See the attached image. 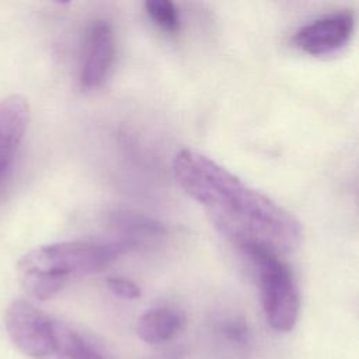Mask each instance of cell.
I'll list each match as a JSON object with an SVG mask.
<instances>
[{
	"label": "cell",
	"instance_id": "52a82bcc",
	"mask_svg": "<svg viewBox=\"0 0 359 359\" xmlns=\"http://www.w3.org/2000/svg\"><path fill=\"white\" fill-rule=\"evenodd\" d=\"M29 123V105L22 95L0 101V178L13 163Z\"/></svg>",
	"mask_w": 359,
	"mask_h": 359
},
{
	"label": "cell",
	"instance_id": "5b68a950",
	"mask_svg": "<svg viewBox=\"0 0 359 359\" xmlns=\"http://www.w3.org/2000/svg\"><path fill=\"white\" fill-rule=\"evenodd\" d=\"M353 28V13L351 10L337 11L300 27L293 36V42L311 56L331 55L349 42Z\"/></svg>",
	"mask_w": 359,
	"mask_h": 359
},
{
	"label": "cell",
	"instance_id": "8fae6325",
	"mask_svg": "<svg viewBox=\"0 0 359 359\" xmlns=\"http://www.w3.org/2000/svg\"><path fill=\"white\" fill-rule=\"evenodd\" d=\"M107 286L112 294L125 300H136L142 294L140 287L135 282L125 278H109L107 280Z\"/></svg>",
	"mask_w": 359,
	"mask_h": 359
},
{
	"label": "cell",
	"instance_id": "7a4b0ae2",
	"mask_svg": "<svg viewBox=\"0 0 359 359\" xmlns=\"http://www.w3.org/2000/svg\"><path fill=\"white\" fill-rule=\"evenodd\" d=\"M130 248L133 245L122 240L52 243L22 255L17 264V276L29 296L49 300L69 283L102 271Z\"/></svg>",
	"mask_w": 359,
	"mask_h": 359
},
{
	"label": "cell",
	"instance_id": "277c9868",
	"mask_svg": "<svg viewBox=\"0 0 359 359\" xmlns=\"http://www.w3.org/2000/svg\"><path fill=\"white\" fill-rule=\"evenodd\" d=\"M4 324L15 348L31 359H52L53 318L32 303L18 299L6 310Z\"/></svg>",
	"mask_w": 359,
	"mask_h": 359
},
{
	"label": "cell",
	"instance_id": "6da1fadb",
	"mask_svg": "<svg viewBox=\"0 0 359 359\" xmlns=\"http://www.w3.org/2000/svg\"><path fill=\"white\" fill-rule=\"evenodd\" d=\"M172 172L181 189L244 254L266 251L282 257L300 245L302 223L289 210L210 157L182 149L172 160Z\"/></svg>",
	"mask_w": 359,
	"mask_h": 359
},
{
	"label": "cell",
	"instance_id": "ba28073f",
	"mask_svg": "<svg viewBox=\"0 0 359 359\" xmlns=\"http://www.w3.org/2000/svg\"><path fill=\"white\" fill-rule=\"evenodd\" d=\"M184 323V316L172 309H154L139 318L136 332L143 342L157 345L171 339Z\"/></svg>",
	"mask_w": 359,
	"mask_h": 359
},
{
	"label": "cell",
	"instance_id": "30bf717a",
	"mask_svg": "<svg viewBox=\"0 0 359 359\" xmlns=\"http://www.w3.org/2000/svg\"><path fill=\"white\" fill-rule=\"evenodd\" d=\"M149 17L167 32H177L180 28V14L170 0H149L144 3Z\"/></svg>",
	"mask_w": 359,
	"mask_h": 359
},
{
	"label": "cell",
	"instance_id": "9c48e42d",
	"mask_svg": "<svg viewBox=\"0 0 359 359\" xmlns=\"http://www.w3.org/2000/svg\"><path fill=\"white\" fill-rule=\"evenodd\" d=\"M52 359H105L72 325L53 318V356Z\"/></svg>",
	"mask_w": 359,
	"mask_h": 359
},
{
	"label": "cell",
	"instance_id": "3957f363",
	"mask_svg": "<svg viewBox=\"0 0 359 359\" xmlns=\"http://www.w3.org/2000/svg\"><path fill=\"white\" fill-rule=\"evenodd\" d=\"M245 255L258 268L262 307L268 324L279 332L292 331L299 318L300 296L290 268L280 257L266 251H251Z\"/></svg>",
	"mask_w": 359,
	"mask_h": 359
},
{
	"label": "cell",
	"instance_id": "4fadbf2b",
	"mask_svg": "<svg viewBox=\"0 0 359 359\" xmlns=\"http://www.w3.org/2000/svg\"><path fill=\"white\" fill-rule=\"evenodd\" d=\"M182 355H184V351L181 348H171L161 352H156L147 359H181Z\"/></svg>",
	"mask_w": 359,
	"mask_h": 359
},
{
	"label": "cell",
	"instance_id": "7c38bea8",
	"mask_svg": "<svg viewBox=\"0 0 359 359\" xmlns=\"http://www.w3.org/2000/svg\"><path fill=\"white\" fill-rule=\"evenodd\" d=\"M245 331H247V330H245L243 325L234 324V323L229 324V325L224 328V332H226L227 338L231 339V341H244V339H245Z\"/></svg>",
	"mask_w": 359,
	"mask_h": 359
},
{
	"label": "cell",
	"instance_id": "8992f818",
	"mask_svg": "<svg viewBox=\"0 0 359 359\" xmlns=\"http://www.w3.org/2000/svg\"><path fill=\"white\" fill-rule=\"evenodd\" d=\"M114 35L107 21H94L87 32L86 53L81 69V83L87 88L100 87L111 69L114 59Z\"/></svg>",
	"mask_w": 359,
	"mask_h": 359
}]
</instances>
